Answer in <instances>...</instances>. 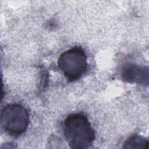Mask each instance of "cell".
<instances>
[{
  "mask_svg": "<svg viewBox=\"0 0 149 149\" xmlns=\"http://www.w3.org/2000/svg\"><path fill=\"white\" fill-rule=\"evenodd\" d=\"M63 133L72 148H87L95 137L87 116L81 113H73L66 117L63 122Z\"/></svg>",
  "mask_w": 149,
  "mask_h": 149,
  "instance_id": "6da1fadb",
  "label": "cell"
},
{
  "mask_svg": "<svg viewBox=\"0 0 149 149\" xmlns=\"http://www.w3.org/2000/svg\"><path fill=\"white\" fill-rule=\"evenodd\" d=\"M27 109L18 104H8L1 113V125L3 130L12 136H20L27 130L29 124Z\"/></svg>",
  "mask_w": 149,
  "mask_h": 149,
  "instance_id": "7a4b0ae2",
  "label": "cell"
},
{
  "mask_svg": "<svg viewBox=\"0 0 149 149\" xmlns=\"http://www.w3.org/2000/svg\"><path fill=\"white\" fill-rule=\"evenodd\" d=\"M58 65L69 81H76L87 69V55L81 48L73 47L60 55Z\"/></svg>",
  "mask_w": 149,
  "mask_h": 149,
  "instance_id": "3957f363",
  "label": "cell"
},
{
  "mask_svg": "<svg viewBox=\"0 0 149 149\" xmlns=\"http://www.w3.org/2000/svg\"><path fill=\"white\" fill-rule=\"evenodd\" d=\"M121 75L125 81L129 83H146L147 84L148 83L147 67L145 68L135 64L128 63L123 66Z\"/></svg>",
  "mask_w": 149,
  "mask_h": 149,
  "instance_id": "277c9868",
  "label": "cell"
},
{
  "mask_svg": "<svg viewBox=\"0 0 149 149\" xmlns=\"http://www.w3.org/2000/svg\"><path fill=\"white\" fill-rule=\"evenodd\" d=\"M149 142L144 137L134 134L129 137L124 143V148H148Z\"/></svg>",
  "mask_w": 149,
  "mask_h": 149,
  "instance_id": "5b68a950",
  "label": "cell"
}]
</instances>
